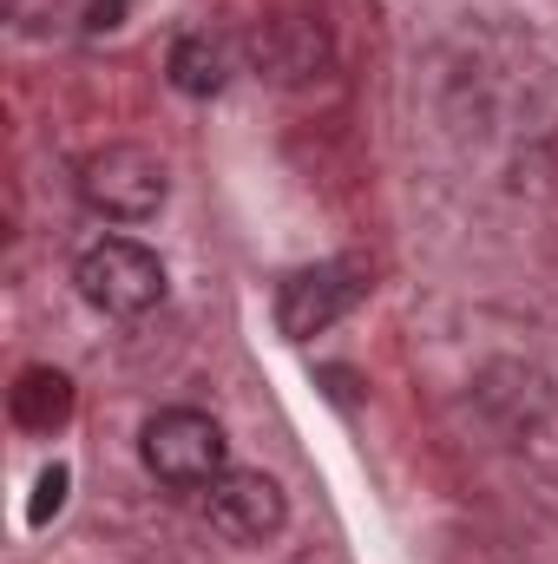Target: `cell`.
<instances>
[{"mask_svg": "<svg viewBox=\"0 0 558 564\" xmlns=\"http://www.w3.org/2000/svg\"><path fill=\"white\" fill-rule=\"evenodd\" d=\"M139 453H144V466H151V479H164V486H211V479L230 473L224 466V426L211 421V414H197V408L151 414Z\"/></svg>", "mask_w": 558, "mask_h": 564, "instance_id": "1", "label": "cell"}, {"mask_svg": "<svg viewBox=\"0 0 558 564\" xmlns=\"http://www.w3.org/2000/svg\"><path fill=\"white\" fill-rule=\"evenodd\" d=\"M73 282H79V295H86L93 308H106V315H144V308L164 302V263H158L144 243H132V237L93 243V250L73 263Z\"/></svg>", "mask_w": 558, "mask_h": 564, "instance_id": "2", "label": "cell"}, {"mask_svg": "<svg viewBox=\"0 0 558 564\" xmlns=\"http://www.w3.org/2000/svg\"><path fill=\"white\" fill-rule=\"evenodd\" d=\"M79 197L99 210V217H119V224H139L164 204V164L144 151V144H106L79 164Z\"/></svg>", "mask_w": 558, "mask_h": 564, "instance_id": "3", "label": "cell"}, {"mask_svg": "<svg viewBox=\"0 0 558 564\" xmlns=\"http://www.w3.org/2000/svg\"><path fill=\"white\" fill-rule=\"evenodd\" d=\"M282 519H289V506H282V486L270 473H244V466H230L224 479H211V525L224 532V539H237V545H264V539H277Z\"/></svg>", "mask_w": 558, "mask_h": 564, "instance_id": "4", "label": "cell"}, {"mask_svg": "<svg viewBox=\"0 0 558 564\" xmlns=\"http://www.w3.org/2000/svg\"><path fill=\"white\" fill-rule=\"evenodd\" d=\"M362 270L355 263H322V270H302V276L282 282L277 295V322L282 335H315V328H329V322H342L355 302H362Z\"/></svg>", "mask_w": 558, "mask_h": 564, "instance_id": "5", "label": "cell"}, {"mask_svg": "<svg viewBox=\"0 0 558 564\" xmlns=\"http://www.w3.org/2000/svg\"><path fill=\"white\" fill-rule=\"evenodd\" d=\"M66 414H73V381L60 368H26L13 388V421L26 433H53V426H66Z\"/></svg>", "mask_w": 558, "mask_h": 564, "instance_id": "6", "label": "cell"}, {"mask_svg": "<svg viewBox=\"0 0 558 564\" xmlns=\"http://www.w3.org/2000/svg\"><path fill=\"white\" fill-rule=\"evenodd\" d=\"M224 79H230V66H224V46H217L211 33H184V40L171 46V86H178V93L211 99V93H224Z\"/></svg>", "mask_w": 558, "mask_h": 564, "instance_id": "7", "label": "cell"}, {"mask_svg": "<svg viewBox=\"0 0 558 564\" xmlns=\"http://www.w3.org/2000/svg\"><path fill=\"white\" fill-rule=\"evenodd\" d=\"M60 506H66V466H46V473H40V499H33V512H26V519H33V525H46Z\"/></svg>", "mask_w": 558, "mask_h": 564, "instance_id": "8", "label": "cell"}, {"mask_svg": "<svg viewBox=\"0 0 558 564\" xmlns=\"http://www.w3.org/2000/svg\"><path fill=\"white\" fill-rule=\"evenodd\" d=\"M119 13H126V0H93V7H86V26L106 33V26H119Z\"/></svg>", "mask_w": 558, "mask_h": 564, "instance_id": "9", "label": "cell"}]
</instances>
